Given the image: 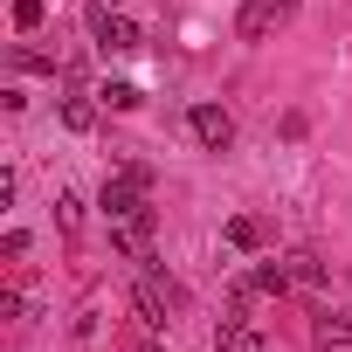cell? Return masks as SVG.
<instances>
[{
  "label": "cell",
  "instance_id": "12",
  "mask_svg": "<svg viewBox=\"0 0 352 352\" xmlns=\"http://www.w3.org/2000/svg\"><path fill=\"white\" fill-rule=\"evenodd\" d=\"M56 228H63V235L83 228V201H76V194H56Z\"/></svg>",
  "mask_w": 352,
  "mask_h": 352
},
{
  "label": "cell",
  "instance_id": "7",
  "mask_svg": "<svg viewBox=\"0 0 352 352\" xmlns=\"http://www.w3.org/2000/svg\"><path fill=\"white\" fill-rule=\"evenodd\" d=\"M63 131H76V138H83V131H97V104L69 90V97H63Z\"/></svg>",
  "mask_w": 352,
  "mask_h": 352
},
{
  "label": "cell",
  "instance_id": "10",
  "mask_svg": "<svg viewBox=\"0 0 352 352\" xmlns=\"http://www.w3.org/2000/svg\"><path fill=\"white\" fill-rule=\"evenodd\" d=\"M249 283H256V290H276V297H283V290H290V263H256V270H249Z\"/></svg>",
  "mask_w": 352,
  "mask_h": 352
},
{
  "label": "cell",
  "instance_id": "5",
  "mask_svg": "<svg viewBox=\"0 0 352 352\" xmlns=\"http://www.w3.org/2000/svg\"><path fill=\"white\" fill-rule=\"evenodd\" d=\"M311 338H318L324 352H331V345H352V304H338V311H318Z\"/></svg>",
  "mask_w": 352,
  "mask_h": 352
},
{
  "label": "cell",
  "instance_id": "8",
  "mask_svg": "<svg viewBox=\"0 0 352 352\" xmlns=\"http://www.w3.org/2000/svg\"><path fill=\"white\" fill-rule=\"evenodd\" d=\"M324 276H331V270H324V263H318L311 249H297V256H290V283H304V290H318Z\"/></svg>",
  "mask_w": 352,
  "mask_h": 352
},
{
  "label": "cell",
  "instance_id": "6",
  "mask_svg": "<svg viewBox=\"0 0 352 352\" xmlns=\"http://www.w3.org/2000/svg\"><path fill=\"white\" fill-rule=\"evenodd\" d=\"M214 352H263V331H256L249 318H221V331H214Z\"/></svg>",
  "mask_w": 352,
  "mask_h": 352
},
{
  "label": "cell",
  "instance_id": "3",
  "mask_svg": "<svg viewBox=\"0 0 352 352\" xmlns=\"http://www.w3.org/2000/svg\"><path fill=\"white\" fill-rule=\"evenodd\" d=\"M187 131H194L201 152H228V145H235V118H228L221 104H194V111H187Z\"/></svg>",
  "mask_w": 352,
  "mask_h": 352
},
{
  "label": "cell",
  "instance_id": "1",
  "mask_svg": "<svg viewBox=\"0 0 352 352\" xmlns=\"http://www.w3.org/2000/svg\"><path fill=\"white\" fill-rule=\"evenodd\" d=\"M131 311H138V318L159 331L173 311H180V283H173L166 270H152V263H145V270H138V283H131Z\"/></svg>",
  "mask_w": 352,
  "mask_h": 352
},
{
  "label": "cell",
  "instance_id": "11",
  "mask_svg": "<svg viewBox=\"0 0 352 352\" xmlns=\"http://www.w3.org/2000/svg\"><path fill=\"white\" fill-rule=\"evenodd\" d=\"M42 21H49V0H14V28L21 35H35Z\"/></svg>",
  "mask_w": 352,
  "mask_h": 352
},
{
  "label": "cell",
  "instance_id": "9",
  "mask_svg": "<svg viewBox=\"0 0 352 352\" xmlns=\"http://www.w3.org/2000/svg\"><path fill=\"white\" fill-rule=\"evenodd\" d=\"M228 242L235 249H263V221L256 214H228Z\"/></svg>",
  "mask_w": 352,
  "mask_h": 352
},
{
  "label": "cell",
  "instance_id": "2",
  "mask_svg": "<svg viewBox=\"0 0 352 352\" xmlns=\"http://www.w3.org/2000/svg\"><path fill=\"white\" fill-rule=\"evenodd\" d=\"M290 14H297V0H242L235 35H242V42H270V35H276Z\"/></svg>",
  "mask_w": 352,
  "mask_h": 352
},
{
  "label": "cell",
  "instance_id": "13",
  "mask_svg": "<svg viewBox=\"0 0 352 352\" xmlns=\"http://www.w3.org/2000/svg\"><path fill=\"white\" fill-rule=\"evenodd\" d=\"M97 97H104L111 111H138V83H104Z\"/></svg>",
  "mask_w": 352,
  "mask_h": 352
},
{
  "label": "cell",
  "instance_id": "4",
  "mask_svg": "<svg viewBox=\"0 0 352 352\" xmlns=\"http://www.w3.org/2000/svg\"><path fill=\"white\" fill-rule=\"evenodd\" d=\"M90 35H97L104 56H131V49H138V28H131L124 14H90Z\"/></svg>",
  "mask_w": 352,
  "mask_h": 352
}]
</instances>
